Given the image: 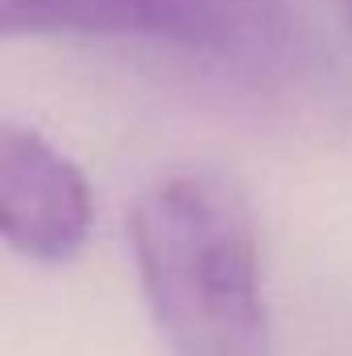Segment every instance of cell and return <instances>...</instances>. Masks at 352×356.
<instances>
[{
	"label": "cell",
	"mask_w": 352,
	"mask_h": 356,
	"mask_svg": "<svg viewBox=\"0 0 352 356\" xmlns=\"http://www.w3.org/2000/svg\"><path fill=\"white\" fill-rule=\"evenodd\" d=\"M95 224L88 175L38 129L0 120V245L38 266L79 257Z\"/></svg>",
	"instance_id": "7a4b0ae2"
},
{
	"label": "cell",
	"mask_w": 352,
	"mask_h": 356,
	"mask_svg": "<svg viewBox=\"0 0 352 356\" xmlns=\"http://www.w3.org/2000/svg\"><path fill=\"white\" fill-rule=\"evenodd\" d=\"M191 25L175 0H0V38H182Z\"/></svg>",
	"instance_id": "3957f363"
},
{
	"label": "cell",
	"mask_w": 352,
	"mask_h": 356,
	"mask_svg": "<svg viewBox=\"0 0 352 356\" xmlns=\"http://www.w3.org/2000/svg\"><path fill=\"white\" fill-rule=\"evenodd\" d=\"M145 307L175 356H269L257 220L220 170L162 175L129 211Z\"/></svg>",
	"instance_id": "6da1fadb"
},
{
	"label": "cell",
	"mask_w": 352,
	"mask_h": 356,
	"mask_svg": "<svg viewBox=\"0 0 352 356\" xmlns=\"http://www.w3.org/2000/svg\"><path fill=\"white\" fill-rule=\"evenodd\" d=\"M349 13H352V0H349Z\"/></svg>",
	"instance_id": "277c9868"
}]
</instances>
